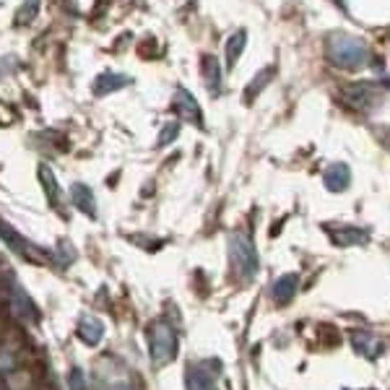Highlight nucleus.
<instances>
[{"label":"nucleus","mask_w":390,"mask_h":390,"mask_svg":"<svg viewBox=\"0 0 390 390\" xmlns=\"http://www.w3.org/2000/svg\"><path fill=\"white\" fill-rule=\"evenodd\" d=\"M297 286H300V276L297 273H284L279 276L271 286V297L276 300V305H286L291 302V297L297 294Z\"/></svg>","instance_id":"4468645a"},{"label":"nucleus","mask_w":390,"mask_h":390,"mask_svg":"<svg viewBox=\"0 0 390 390\" xmlns=\"http://www.w3.org/2000/svg\"><path fill=\"white\" fill-rule=\"evenodd\" d=\"M94 377L99 382L102 390H133V377L123 364L115 359H99L94 364Z\"/></svg>","instance_id":"20e7f679"},{"label":"nucleus","mask_w":390,"mask_h":390,"mask_svg":"<svg viewBox=\"0 0 390 390\" xmlns=\"http://www.w3.org/2000/svg\"><path fill=\"white\" fill-rule=\"evenodd\" d=\"M39 182H42V188H45V193H47V200H50L53 206H57L63 193H60V182H57L55 172L47 164H39Z\"/></svg>","instance_id":"a211bd4d"},{"label":"nucleus","mask_w":390,"mask_h":390,"mask_svg":"<svg viewBox=\"0 0 390 390\" xmlns=\"http://www.w3.org/2000/svg\"><path fill=\"white\" fill-rule=\"evenodd\" d=\"M148 354L156 367H164L177 356V333L167 320H154L148 326Z\"/></svg>","instance_id":"7ed1b4c3"},{"label":"nucleus","mask_w":390,"mask_h":390,"mask_svg":"<svg viewBox=\"0 0 390 390\" xmlns=\"http://www.w3.org/2000/svg\"><path fill=\"white\" fill-rule=\"evenodd\" d=\"M326 188L333 193H341L349 188V182H351V172H349V167L346 164H330L326 169Z\"/></svg>","instance_id":"dca6fc26"},{"label":"nucleus","mask_w":390,"mask_h":390,"mask_svg":"<svg viewBox=\"0 0 390 390\" xmlns=\"http://www.w3.org/2000/svg\"><path fill=\"white\" fill-rule=\"evenodd\" d=\"M273 73H276L273 68H263V71L255 76L253 81L247 83V89H245V102H253L255 97H258V94H260V91H263L265 86H268V81L273 78Z\"/></svg>","instance_id":"aec40b11"},{"label":"nucleus","mask_w":390,"mask_h":390,"mask_svg":"<svg viewBox=\"0 0 390 390\" xmlns=\"http://www.w3.org/2000/svg\"><path fill=\"white\" fill-rule=\"evenodd\" d=\"M229 263H232L235 276L242 281H253L258 276V268H260L258 250H255L253 239L242 232H235L229 237Z\"/></svg>","instance_id":"f03ea898"},{"label":"nucleus","mask_w":390,"mask_h":390,"mask_svg":"<svg viewBox=\"0 0 390 390\" xmlns=\"http://www.w3.org/2000/svg\"><path fill=\"white\" fill-rule=\"evenodd\" d=\"M177 136H180V123H167V125L162 127V133H159L156 146H169Z\"/></svg>","instance_id":"5701e85b"},{"label":"nucleus","mask_w":390,"mask_h":390,"mask_svg":"<svg viewBox=\"0 0 390 390\" xmlns=\"http://www.w3.org/2000/svg\"><path fill=\"white\" fill-rule=\"evenodd\" d=\"M245 42H247V32H245V29L235 32V34L227 39V68H229V71H232V68L237 65L239 55L245 53Z\"/></svg>","instance_id":"6ab92c4d"},{"label":"nucleus","mask_w":390,"mask_h":390,"mask_svg":"<svg viewBox=\"0 0 390 390\" xmlns=\"http://www.w3.org/2000/svg\"><path fill=\"white\" fill-rule=\"evenodd\" d=\"M174 109H177V115H180L182 120H188V123H193V125L203 127V112H200V104L195 102V97H193L185 86H180V89L174 91Z\"/></svg>","instance_id":"1a4fd4ad"},{"label":"nucleus","mask_w":390,"mask_h":390,"mask_svg":"<svg viewBox=\"0 0 390 390\" xmlns=\"http://www.w3.org/2000/svg\"><path fill=\"white\" fill-rule=\"evenodd\" d=\"M330 239L336 245H364L370 239V232L367 229H356V227H333L330 229Z\"/></svg>","instance_id":"2eb2a0df"},{"label":"nucleus","mask_w":390,"mask_h":390,"mask_svg":"<svg viewBox=\"0 0 390 390\" xmlns=\"http://www.w3.org/2000/svg\"><path fill=\"white\" fill-rule=\"evenodd\" d=\"M127 83H130V76H125V73L104 71L94 78V86H91V89H94V97H107L112 91L125 89Z\"/></svg>","instance_id":"f8f14e48"},{"label":"nucleus","mask_w":390,"mask_h":390,"mask_svg":"<svg viewBox=\"0 0 390 390\" xmlns=\"http://www.w3.org/2000/svg\"><path fill=\"white\" fill-rule=\"evenodd\" d=\"M218 372H221L218 359L188 364V370H185V388L188 390H216Z\"/></svg>","instance_id":"39448f33"},{"label":"nucleus","mask_w":390,"mask_h":390,"mask_svg":"<svg viewBox=\"0 0 390 390\" xmlns=\"http://www.w3.org/2000/svg\"><path fill=\"white\" fill-rule=\"evenodd\" d=\"M104 333H107L104 320L91 315V312H83L81 318H78V323H76V336L81 338L86 346H99L104 341Z\"/></svg>","instance_id":"6e6552de"},{"label":"nucleus","mask_w":390,"mask_h":390,"mask_svg":"<svg viewBox=\"0 0 390 390\" xmlns=\"http://www.w3.org/2000/svg\"><path fill=\"white\" fill-rule=\"evenodd\" d=\"M349 338H351V346H354L356 354L367 356V359H377L382 354V349H385L380 338L370 333V330H351Z\"/></svg>","instance_id":"9b49d317"},{"label":"nucleus","mask_w":390,"mask_h":390,"mask_svg":"<svg viewBox=\"0 0 390 390\" xmlns=\"http://www.w3.org/2000/svg\"><path fill=\"white\" fill-rule=\"evenodd\" d=\"M11 315L21 323H36L39 320V307L27 294V289L18 286V284H13V291H11Z\"/></svg>","instance_id":"0eeeda50"},{"label":"nucleus","mask_w":390,"mask_h":390,"mask_svg":"<svg viewBox=\"0 0 390 390\" xmlns=\"http://www.w3.org/2000/svg\"><path fill=\"white\" fill-rule=\"evenodd\" d=\"M13 364H16V359L8 354V351H0V377L6 372H11L13 370Z\"/></svg>","instance_id":"b1692460"},{"label":"nucleus","mask_w":390,"mask_h":390,"mask_svg":"<svg viewBox=\"0 0 390 390\" xmlns=\"http://www.w3.org/2000/svg\"><path fill=\"white\" fill-rule=\"evenodd\" d=\"M200 71H203V83H206V89H209L211 97H218L221 89H224V76H221V65L214 55H206L203 57V65H200Z\"/></svg>","instance_id":"ddd939ff"},{"label":"nucleus","mask_w":390,"mask_h":390,"mask_svg":"<svg viewBox=\"0 0 390 390\" xmlns=\"http://www.w3.org/2000/svg\"><path fill=\"white\" fill-rule=\"evenodd\" d=\"M326 55L336 68L356 71V68H362L370 60V47L359 36L336 32V34H330L326 39Z\"/></svg>","instance_id":"f257e3e1"},{"label":"nucleus","mask_w":390,"mask_h":390,"mask_svg":"<svg viewBox=\"0 0 390 390\" xmlns=\"http://www.w3.org/2000/svg\"><path fill=\"white\" fill-rule=\"evenodd\" d=\"M39 8H42V0H24L21 8L16 11V24L18 27H27L32 24L36 16H39Z\"/></svg>","instance_id":"412c9836"},{"label":"nucleus","mask_w":390,"mask_h":390,"mask_svg":"<svg viewBox=\"0 0 390 390\" xmlns=\"http://www.w3.org/2000/svg\"><path fill=\"white\" fill-rule=\"evenodd\" d=\"M344 99L354 109H372L382 102L380 83H351L344 89Z\"/></svg>","instance_id":"423d86ee"},{"label":"nucleus","mask_w":390,"mask_h":390,"mask_svg":"<svg viewBox=\"0 0 390 390\" xmlns=\"http://www.w3.org/2000/svg\"><path fill=\"white\" fill-rule=\"evenodd\" d=\"M0 239L8 245V250H13V253L21 255V258H27V255H29V242L21 235H18L16 229L11 227V224H6L3 218H0Z\"/></svg>","instance_id":"f3484780"},{"label":"nucleus","mask_w":390,"mask_h":390,"mask_svg":"<svg viewBox=\"0 0 390 390\" xmlns=\"http://www.w3.org/2000/svg\"><path fill=\"white\" fill-rule=\"evenodd\" d=\"M68 388L71 390H89V380H86L83 367H71V372H68Z\"/></svg>","instance_id":"4be33fe9"},{"label":"nucleus","mask_w":390,"mask_h":390,"mask_svg":"<svg viewBox=\"0 0 390 390\" xmlns=\"http://www.w3.org/2000/svg\"><path fill=\"white\" fill-rule=\"evenodd\" d=\"M71 203L76 211H81L83 216L97 218L99 216V206H97V195L86 182H73L71 185Z\"/></svg>","instance_id":"9d476101"}]
</instances>
